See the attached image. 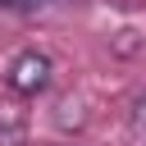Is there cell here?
Returning <instances> with one entry per match:
<instances>
[{"label": "cell", "mask_w": 146, "mask_h": 146, "mask_svg": "<svg viewBox=\"0 0 146 146\" xmlns=\"http://www.w3.org/2000/svg\"><path fill=\"white\" fill-rule=\"evenodd\" d=\"M50 73H55L50 55L32 46V50H18V55L9 59V68H5V87L18 91V96H36V91L50 87Z\"/></svg>", "instance_id": "cell-1"}, {"label": "cell", "mask_w": 146, "mask_h": 146, "mask_svg": "<svg viewBox=\"0 0 146 146\" xmlns=\"http://www.w3.org/2000/svg\"><path fill=\"white\" fill-rule=\"evenodd\" d=\"M132 119H137V123H141V128H146V91H141V96H137V100H132Z\"/></svg>", "instance_id": "cell-2"}, {"label": "cell", "mask_w": 146, "mask_h": 146, "mask_svg": "<svg viewBox=\"0 0 146 146\" xmlns=\"http://www.w3.org/2000/svg\"><path fill=\"white\" fill-rule=\"evenodd\" d=\"M0 128H5V119H0Z\"/></svg>", "instance_id": "cell-3"}]
</instances>
